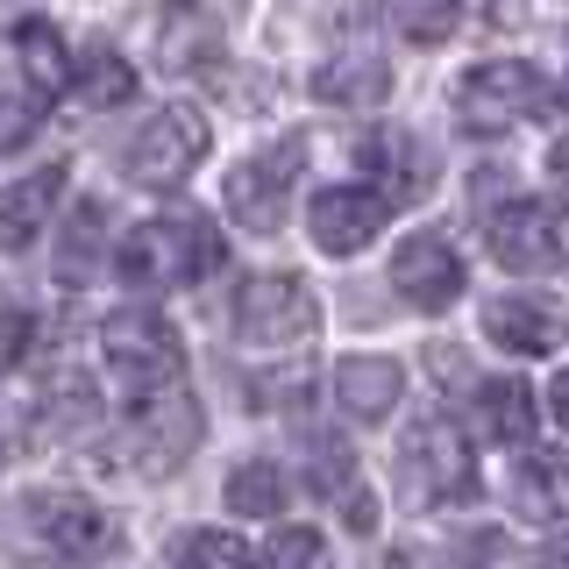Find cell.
Returning a JSON list of instances; mask_svg holds the SVG:
<instances>
[{
	"label": "cell",
	"instance_id": "1",
	"mask_svg": "<svg viewBox=\"0 0 569 569\" xmlns=\"http://www.w3.org/2000/svg\"><path fill=\"white\" fill-rule=\"evenodd\" d=\"M221 236L200 221V213H157V221L129 228V242L114 249V271L142 284V292H171V284H200L221 271Z\"/></svg>",
	"mask_w": 569,
	"mask_h": 569
},
{
	"label": "cell",
	"instance_id": "2",
	"mask_svg": "<svg viewBox=\"0 0 569 569\" xmlns=\"http://www.w3.org/2000/svg\"><path fill=\"white\" fill-rule=\"evenodd\" d=\"M100 349H107V370H114V378L129 385L136 399H157V391H171L178 370H186V342H178V328L150 307V299H136V307H114V313H107Z\"/></svg>",
	"mask_w": 569,
	"mask_h": 569
},
{
	"label": "cell",
	"instance_id": "3",
	"mask_svg": "<svg viewBox=\"0 0 569 569\" xmlns=\"http://www.w3.org/2000/svg\"><path fill=\"white\" fill-rule=\"evenodd\" d=\"M236 335H242V349H257V356H292V349H307L313 335H320V299H313V284L292 278V271L249 278L242 299H236Z\"/></svg>",
	"mask_w": 569,
	"mask_h": 569
},
{
	"label": "cell",
	"instance_id": "4",
	"mask_svg": "<svg viewBox=\"0 0 569 569\" xmlns=\"http://www.w3.org/2000/svg\"><path fill=\"white\" fill-rule=\"evenodd\" d=\"M470 491V441L449 413H420L399 441V498L413 512L449 506V498Z\"/></svg>",
	"mask_w": 569,
	"mask_h": 569
},
{
	"label": "cell",
	"instance_id": "5",
	"mask_svg": "<svg viewBox=\"0 0 569 569\" xmlns=\"http://www.w3.org/2000/svg\"><path fill=\"white\" fill-rule=\"evenodd\" d=\"M200 164H207V114L186 107V100L157 107V114L129 136V150H121V171H129L136 186H150V192L186 186Z\"/></svg>",
	"mask_w": 569,
	"mask_h": 569
},
{
	"label": "cell",
	"instance_id": "6",
	"mask_svg": "<svg viewBox=\"0 0 569 569\" xmlns=\"http://www.w3.org/2000/svg\"><path fill=\"white\" fill-rule=\"evenodd\" d=\"M541 107H548V79L533 64L491 58V64H470V71H462V86H456L462 136H506V129H520V121H533Z\"/></svg>",
	"mask_w": 569,
	"mask_h": 569
},
{
	"label": "cell",
	"instance_id": "7",
	"mask_svg": "<svg viewBox=\"0 0 569 569\" xmlns=\"http://www.w3.org/2000/svg\"><path fill=\"white\" fill-rule=\"evenodd\" d=\"M491 257L520 278L569 271V207L562 200H512L491 213Z\"/></svg>",
	"mask_w": 569,
	"mask_h": 569
},
{
	"label": "cell",
	"instance_id": "8",
	"mask_svg": "<svg viewBox=\"0 0 569 569\" xmlns=\"http://www.w3.org/2000/svg\"><path fill=\"white\" fill-rule=\"evenodd\" d=\"M200 406L186 399V391H157V399H142L129 413V462L150 477H171L178 462L200 449Z\"/></svg>",
	"mask_w": 569,
	"mask_h": 569
},
{
	"label": "cell",
	"instance_id": "9",
	"mask_svg": "<svg viewBox=\"0 0 569 569\" xmlns=\"http://www.w3.org/2000/svg\"><path fill=\"white\" fill-rule=\"evenodd\" d=\"M391 292H399L413 313L456 307V292H462V257H456V242L435 236V228L406 236L399 249H391Z\"/></svg>",
	"mask_w": 569,
	"mask_h": 569
},
{
	"label": "cell",
	"instance_id": "10",
	"mask_svg": "<svg viewBox=\"0 0 569 569\" xmlns=\"http://www.w3.org/2000/svg\"><path fill=\"white\" fill-rule=\"evenodd\" d=\"M385 221H391V200L370 192V186H328V192H313V207H307V228H313V242L328 249V257L370 249L385 236Z\"/></svg>",
	"mask_w": 569,
	"mask_h": 569
},
{
	"label": "cell",
	"instance_id": "11",
	"mask_svg": "<svg viewBox=\"0 0 569 569\" xmlns=\"http://www.w3.org/2000/svg\"><path fill=\"white\" fill-rule=\"evenodd\" d=\"M485 335L512 356H548L569 342V299L556 292H506L485 299Z\"/></svg>",
	"mask_w": 569,
	"mask_h": 569
},
{
	"label": "cell",
	"instance_id": "12",
	"mask_svg": "<svg viewBox=\"0 0 569 569\" xmlns=\"http://www.w3.org/2000/svg\"><path fill=\"white\" fill-rule=\"evenodd\" d=\"M29 520H36V533H43L58 556H71V562H93V556H114V548H121V527L107 520L93 498H79V491H43V498H29Z\"/></svg>",
	"mask_w": 569,
	"mask_h": 569
},
{
	"label": "cell",
	"instance_id": "13",
	"mask_svg": "<svg viewBox=\"0 0 569 569\" xmlns=\"http://www.w3.org/2000/svg\"><path fill=\"white\" fill-rule=\"evenodd\" d=\"M221 200H228V221L236 228L271 236V228H284V207H292V171H284V157H242L228 171Z\"/></svg>",
	"mask_w": 569,
	"mask_h": 569
},
{
	"label": "cell",
	"instance_id": "14",
	"mask_svg": "<svg viewBox=\"0 0 569 569\" xmlns=\"http://www.w3.org/2000/svg\"><path fill=\"white\" fill-rule=\"evenodd\" d=\"M391 93V64L378 43H342L335 58L313 64V100L320 107H378Z\"/></svg>",
	"mask_w": 569,
	"mask_h": 569
},
{
	"label": "cell",
	"instance_id": "15",
	"mask_svg": "<svg viewBox=\"0 0 569 569\" xmlns=\"http://www.w3.org/2000/svg\"><path fill=\"white\" fill-rule=\"evenodd\" d=\"M335 399H342L349 420L378 427V420L399 413V399H406V363H399V356H342V370H335Z\"/></svg>",
	"mask_w": 569,
	"mask_h": 569
},
{
	"label": "cell",
	"instance_id": "16",
	"mask_svg": "<svg viewBox=\"0 0 569 569\" xmlns=\"http://www.w3.org/2000/svg\"><path fill=\"white\" fill-rule=\"evenodd\" d=\"M58 192H64V164L36 171V178H22V186H0V257H14V249H29L36 236H43Z\"/></svg>",
	"mask_w": 569,
	"mask_h": 569
},
{
	"label": "cell",
	"instance_id": "17",
	"mask_svg": "<svg viewBox=\"0 0 569 569\" xmlns=\"http://www.w3.org/2000/svg\"><path fill=\"white\" fill-rule=\"evenodd\" d=\"M157 58L171 71H213V58H221V22L207 8H192V0H178V8L157 14Z\"/></svg>",
	"mask_w": 569,
	"mask_h": 569
},
{
	"label": "cell",
	"instance_id": "18",
	"mask_svg": "<svg viewBox=\"0 0 569 569\" xmlns=\"http://www.w3.org/2000/svg\"><path fill=\"white\" fill-rule=\"evenodd\" d=\"M512 506L527 520H569V449H533L512 470Z\"/></svg>",
	"mask_w": 569,
	"mask_h": 569
},
{
	"label": "cell",
	"instance_id": "19",
	"mask_svg": "<svg viewBox=\"0 0 569 569\" xmlns=\"http://www.w3.org/2000/svg\"><path fill=\"white\" fill-rule=\"evenodd\" d=\"M107 263V207L100 200H79L71 221L58 228V278L64 284H93Z\"/></svg>",
	"mask_w": 569,
	"mask_h": 569
},
{
	"label": "cell",
	"instance_id": "20",
	"mask_svg": "<svg viewBox=\"0 0 569 569\" xmlns=\"http://www.w3.org/2000/svg\"><path fill=\"white\" fill-rule=\"evenodd\" d=\"M14 58H22V71H29V93H64V86H79V71H71V50H64V36L36 14V22H22L14 29Z\"/></svg>",
	"mask_w": 569,
	"mask_h": 569
},
{
	"label": "cell",
	"instance_id": "21",
	"mask_svg": "<svg viewBox=\"0 0 569 569\" xmlns=\"http://www.w3.org/2000/svg\"><path fill=\"white\" fill-rule=\"evenodd\" d=\"M477 420H485V435H491V441L520 449L541 413H533V391H527L520 378H485V385H477Z\"/></svg>",
	"mask_w": 569,
	"mask_h": 569
},
{
	"label": "cell",
	"instance_id": "22",
	"mask_svg": "<svg viewBox=\"0 0 569 569\" xmlns=\"http://www.w3.org/2000/svg\"><path fill=\"white\" fill-rule=\"evenodd\" d=\"M363 164L385 178L391 192H399V200H413V192L427 186V150L406 129H370L363 136Z\"/></svg>",
	"mask_w": 569,
	"mask_h": 569
},
{
	"label": "cell",
	"instance_id": "23",
	"mask_svg": "<svg viewBox=\"0 0 569 569\" xmlns=\"http://www.w3.org/2000/svg\"><path fill=\"white\" fill-rule=\"evenodd\" d=\"M284 491H292V477H284L278 462H242V470H228V512H242V520H278Z\"/></svg>",
	"mask_w": 569,
	"mask_h": 569
},
{
	"label": "cell",
	"instance_id": "24",
	"mask_svg": "<svg viewBox=\"0 0 569 569\" xmlns=\"http://www.w3.org/2000/svg\"><path fill=\"white\" fill-rule=\"evenodd\" d=\"M385 8V22L406 36V43H420V50H435V43H449L456 22H462V0H378Z\"/></svg>",
	"mask_w": 569,
	"mask_h": 569
},
{
	"label": "cell",
	"instance_id": "25",
	"mask_svg": "<svg viewBox=\"0 0 569 569\" xmlns=\"http://www.w3.org/2000/svg\"><path fill=\"white\" fill-rule=\"evenodd\" d=\"M79 93H86V107H129L136 100V71H129V58H114V50H86V64H79Z\"/></svg>",
	"mask_w": 569,
	"mask_h": 569
},
{
	"label": "cell",
	"instance_id": "26",
	"mask_svg": "<svg viewBox=\"0 0 569 569\" xmlns=\"http://www.w3.org/2000/svg\"><path fill=\"white\" fill-rule=\"evenodd\" d=\"M263 569H335L328 533L320 527H278L271 541H263Z\"/></svg>",
	"mask_w": 569,
	"mask_h": 569
},
{
	"label": "cell",
	"instance_id": "27",
	"mask_svg": "<svg viewBox=\"0 0 569 569\" xmlns=\"http://www.w3.org/2000/svg\"><path fill=\"white\" fill-rule=\"evenodd\" d=\"M43 413H50L43 420L50 435H79V427L100 413V399H93V385H86V378H58V385L43 391Z\"/></svg>",
	"mask_w": 569,
	"mask_h": 569
},
{
	"label": "cell",
	"instance_id": "28",
	"mask_svg": "<svg viewBox=\"0 0 569 569\" xmlns=\"http://www.w3.org/2000/svg\"><path fill=\"white\" fill-rule=\"evenodd\" d=\"M178 569H249V548L228 527H200V533H186V548H178Z\"/></svg>",
	"mask_w": 569,
	"mask_h": 569
},
{
	"label": "cell",
	"instance_id": "29",
	"mask_svg": "<svg viewBox=\"0 0 569 569\" xmlns=\"http://www.w3.org/2000/svg\"><path fill=\"white\" fill-rule=\"evenodd\" d=\"M349 485H356V456L342 449V441H313V491L342 498Z\"/></svg>",
	"mask_w": 569,
	"mask_h": 569
},
{
	"label": "cell",
	"instance_id": "30",
	"mask_svg": "<svg viewBox=\"0 0 569 569\" xmlns=\"http://www.w3.org/2000/svg\"><path fill=\"white\" fill-rule=\"evenodd\" d=\"M43 129V93H29V100H0V150H22V142Z\"/></svg>",
	"mask_w": 569,
	"mask_h": 569
},
{
	"label": "cell",
	"instance_id": "31",
	"mask_svg": "<svg viewBox=\"0 0 569 569\" xmlns=\"http://www.w3.org/2000/svg\"><path fill=\"white\" fill-rule=\"evenodd\" d=\"M29 335H36L29 313H0V370H14L29 356Z\"/></svg>",
	"mask_w": 569,
	"mask_h": 569
},
{
	"label": "cell",
	"instance_id": "32",
	"mask_svg": "<svg viewBox=\"0 0 569 569\" xmlns=\"http://www.w3.org/2000/svg\"><path fill=\"white\" fill-rule=\"evenodd\" d=\"M370 520H378V512H370V498L349 491V533H370Z\"/></svg>",
	"mask_w": 569,
	"mask_h": 569
},
{
	"label": "cell",
	"instance_id": "33",
	"mask_svg": "<svg viewBox=\"0 0 569 569\" xmlns=\"http://www.w3.org/2000/svg\"><path fill=\"white\" fill-rule=\"evenodd\" d=\"M548 406H556V420H562V435H569V370L548 385Z\"/></svg>",
	"mask_w": 569,
	"mask_h": 569
},
{
	"label": "cell",
	"instance_id": "34",
	"mask_svg": "<svg viewBox=\"0 0 569 569\" xmlns=\"http://www.w3.org/2000/svg\"><path fill=\"white\" fill-rule=\"evenodd\" d=\"M548 171H556V186H562V192H569V136H562V142H556V150H548Z\"/></svg>",
	"mask_w": 569,
	"mask_h": 569
},
{
	"label": "cell",
	"instance_id": "35",
	"mask_svg": "<svg viewBox=\"0 0 569 569\" xmlns=\"http://www.w3.org/2000/svg\"><path fill=\"white\" fill-rule=\"evenodd\" d=\"M541 569H569V533H556V541L541 548Z\"/></svg>",
	"mask_w": 569,
	"mask_h": 569
},
{
	"label": "cell",
	"instance_id": "36",
	"mask_svg": "<svg viewBox=\"0 0 569 569\" xmlns=\"http://www.w3.org/2000/svg\"><path fill=\"white\" fill-rule=\"evenodd\" d=\"M22 569H58V562H22Z\"/></svg>",
	"mask_w": 569,
	"mask_h": 569
},
{
	"label": "cell",
	"instance_id": "37",
	"mask_svg": "<svg viewBox=\"0 0 569 569\" xmlns=\"http://www.w3.org/2000/svg\"><path fill=\"white\" fill-rule=\"evenodd\" d=\"M470 569H477V562H470ZM498 569H512V562H498Z\"/></svg>",
	"mask_w": 569,
	"mask_h": 569
}]
</instances>
